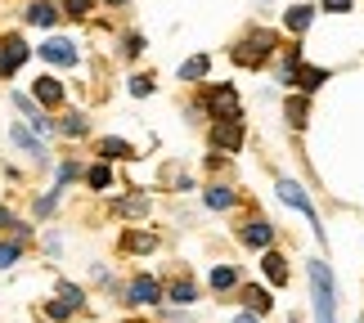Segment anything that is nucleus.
<instances>
[{"mask_svg": "<svg viewBox=\"0 0 364 323\" xmlns=\"http://www.w3.org/2000/svg\"><path fill=\"white\" fill-rule=\"evenodd\" d=\"M279 198H284L288 207H297V212H301L306 220H311V224H315V234H319V238H324V229H319V212H315V202H311V198H306V189L297 185V180H279Z\"/></svg>", "mask_w": 364, "mask_h": 323, "instance_id": "3", "label": "nucleus"}, {"mask_svg": "<svg viewBox=\"0 0 364 323\" xmlns=\"http://www.w3.org/2000/svg\"><path fill=\"white\" fill-rule=\"evenodd\" d=\"M18 251H23L18 243H0V270H9V265L18 261Z\"/></svg>", "mask_w": 364, "mask_h": 323, "instance_id": "27", "label": "nucleus"}, {"mask_svg": "<svg viewBox=\"0 0 364 323\" xmlns=\"http://www.w3.org/2000/svg\"><path fill=\"white\" fill-rule=\"evenodd\" d=\"M108 5H126V0H108Z\"/></svg>", "mask_w": 364, "mask_h": 323, "instance_id": "36", "label": "nucleus"}, {"mask_svg": "<svg viewBox=\"0 0 364 323\" xmlns=\"http://www.w3.org/2000/svg\"><path fill=\"white\" fill-rule=\"evenodd\" d=\"M86 185H90V189H108V185H113V171H108L104 162L90 166V171H86Z\"/></svg>", "mask_w": 364, "mask_h": 323, "instance_id": "21", "label": "nucleus"}, {"mask_svg": "<svg viewBox=\"0 0 364 323\" xmlns=\"http://www.w3.org/2000/svg\"><path fill=\"white\" fill-rule=\"evenodd\" d=\"M63 13H68V18H86V13H90V0H63Z\"/></svg>", "mask_w": 364, "mask_h": 323, "instance_id": "26", "label": "nucleus"}, {"mask_svg": "<svg viewBox=\"0 0 364 323\" xmlns=\"http://www.w3.org/2000/svg\"><path fill=\"white\" fill-rule=\"evenodd\" d=\"M288 121L292 126H306V99H288Z\"/></svg>", "mask_w": 364, "mask_h": 323, "instance_id": "28", "label": "nucleus"}, {"mask_svg": "<svg viewBox=\"0 0 364 323\" xmlns=\"http://www.w3.org/2000/svg\"><path fill=\"white\" fill-rule=\"evenodd\" d=\"M36 99L46 104V108H59V104H63V81L41 77V81H36Z\"/></svg>", "mask_w": 364, "mask_h": 323, "instance_id": "11", "label": "nucleus"}, {"mask_svg": "<svg viewBox=\"0 0 364 323\" xmlns=\"http://www.w3.org/2000/svg\"><path fill=\"white\" fill-rule=\"evenodd\" d=\"M122 247L126 251H153V247H158V238H153V234H126Z\"/></svg>", "mask_w": 364, "mask_h": 323, "instance_id": "20", "label": "nucleus"}, {"mask_svg": "<svg viewBox=\"0 0 364 323\" xmlns=\"http://www.w3.org/2000/svg\"><path fill=\"white\" fill-rule=\"evenodd\" d=\"M212 144L234 153V148L243 144V121H216V126H212Z\"/></svg>", "mask_w": 364, "mask_h": 323, "instance_id": "8", "label": "nucleus"}, {"mask_svg": "<svg viewBox=\"0 0 364 323\" xmlns=\"http://www.w3.org/2000/svg\"><path fill=\"white\" fill-rule=\"evenodd\" d=\"M86 117H81V112H68V117H63V135H73V139H81V135H86Z\"/></svg>", "mask_w": 364, "mask_h": 323, "instance_id": "22", "label": "nucleus"}, {"mask_svg": "<svg viewBox=\"0 0 364 323\" xmlns=\"http://www.w3.org/2000/svg\"><path fill=\"white\" fill-rule=\"evenodd\" d=\"M243 243H247V247H270V243H274V224H270V220L243 224Z\"/></svg>", "mask_w": 364, "mask_h": 323, "instance_id": "9", "label": "nucleus"}, {"mask_svg": "<svg viewBox=\"0 0 364 323\" xmlns=\"http://www.w3.org/2000/svg\"><path fill=\"white\" fill-rule=\"evenodd\" d=\"M9 139H14V144H18V148L27 153V158H36V162H46V148H41V144H36V135H32V131H27V126H9Z\"/></svg>", "mask_w": 364, "mask_h": 323, "instance_id": "10", "label": "nucleus"}, {"mask_svg": "<svg viewBox=\"0 0 364 323\" xmlns=\"http://www.w3.org/2000/svg\"><path fill=\"white\" fill-rule=\"evenodd\" d=\"M117 212L122 216H144L149 212V198H126V202H117Z\"/></svg>", "mask_w": 364, "mask_h": 323, "instance_id": "25", "label": "nucleus"}, {"mask_svg": "<svg viewBox=\"0 0 364 323\" xmlns=\"http://www.w3.org/2000/svg\"><path fill=\"white\" fill-rule=\"evenodd\" d=\"M203 77H207V54H193L180 63V81H203Z\"/></svg>", "mask_w": 364, "mask_h": 323, "instance_id": "17", "label": "nucleus"}, {"mask_svg": "<svg viewBox=\"0 0 364 323\" xmlns=\"http://www.w3.org/2000/svg\"><path fill=\"white\" fill-rule=\"evenodd\" d=\"M270 50H274V32H252V36L239 40V50H234V63L261 67L265 59H270Z\"/></svg>", "mask_w": 364, "mask_h": 323, "instance_id": "2", "label": "nucleus"}, {"mask_svg": "<svg viewBox=\"0 0 364 323\" xmlns=\"http://www.w3.org/2000/svg\"><path fill=\"white\" fill-rule=\"evenodd\" d=\"M292 81H297V86L311 94L315 86H324V81H328V72H324V67H297V77H292Z\"/></svg>", "mask_w": 364, "mask_h": 323, "instance_id": "15", "label": "nucleus"}, {"mask_svg": "<svg viewBox=\"0 0 364 323\" xmlns=\"http://www.w3.org/2000/svg\"><path fill=\"white\" fill-rule=\"evenodd\" d=\"M41 59L46 63H59V67H77V45L63 36H50L46 45H41Z\"/></svg>", "mask_w": 364, "mask_h": 323, "instance_id": "6", "label": "nucleus"}, {"mask_svg": "<svg viewBox=\"0 0 364 323\" xmlns=\"http://www.w3.org/2000/svg\"><path fill=\"white\" fill-rule=\"evenodd\" d=\"M234 323H261L257 314H234Z\"/></svg>", "mask_w": 364, "mask_h": 323, "instance_id": "35", "label": "nucleus"}, {"mask_svg": "<svg viewBox=\"0 0 364 323\" xmlns=\"http://www.w3.org/2000/svg\"><path fill=\"white\" fill-rule=\"evenodd\" d=\"M0 224H9V229H18V224H14V212H5V207H0Z\"/></svg>", "mask_w": 364, "mask_h": 323, "instance_id": "34", "label": "nucleus"}, {"mask_svg": "<svg viewBox=\"0 0 364 323\" xmlns=\"http://www.w3.org/2000/svg\"><path fill=\"white\" fill-rule=\"evenodd\" d=\"M27 23H36V27H54V23H59V9H54L50 0H32V9H27Z\"/></svg>", "mask_w": 364, "mask_h": 323, "instance_id": "13", "label": "nucleus"}, {"mask_svg": "<svg viewBox=\"0 0 364 323\" xmlns=\"http://www.w3.org/2000/svg\"><path fill=\"white\" fill-rule=\"evenodd\" d=\"M243 301H247V305H252L257 314H261V310H270V297H265L261 288H243Z\"/></svg>", "mask_w": 364, "mask_h": 323, "instance_id": "24", "label": "nucleus"}, {"mask_svg": "<svg viewBox=\"0 0 364 323\" xmlns=\"http://www.w3.org/2000/svg\"><path fill=\"white\" fill-rule=\"evenodd\" d=\"M324 9L328 13H346V9H351V0H324Z\"/></svg>", "mask_w": 364, "mask_h": 323, "instance_id": "32", "label": "nucleus"}, {"mask_svg": "<svg viewBox=\"0 0 364 323\" xmlns=\"http://www.w3.org/2000/svg\"><path fill=\"white\" fill-rule=\"evenodd\" d=\"M139 50H144V40H139V36H126V54H131V59H135Z\"/></svg>", "mask_w": 364, "mask_h": 323, "instance_id": "33", "label": "nucleus"}, {"mask_svg": "<svg viewBox=\"0 0 364 323\" xmlns=\"http://www.w3.org/2000/svg\"><path fill=\"white\" fill-rule=\"evenodd\" d=\"M68 314H73V305H68V301H50L46 305V319H68Z\"/></svg>", "mask_w": 364, "mask_h": 323, "instance_id": "29", "label": "nucleus"}, {"mask_svg": "<svg viewBox=\"0 0 364 323\" xmlns=\"http://www.w3.org/2000/svg\"><path fill=\"white\" fill-rule=\"evenodd\" d=\"M207 108L216 112V121H239V94H234V86H212L207 90Z\"/></svg>", "mask_w": 364, "mask_h": 323, "instance_id": "4", "label": "nucleus"}, {"mask_svg": "<svg viewBox=\"0 0 364 323\" xmlns=\"http://www.w3.org/2000/svg\"><path fill=\"white\" fill-rule=\"evenodd\" d=\"M131 94H135V99H144V94H153V81H149V77H135V81H131Z\"/></svg>", "mask_w": 364, "mask_h": 323, "instance_id": "30", "label": "nucleus"}, {"mask_svg": "<svg viewBox=\"0 0 364 323\" xmlns=\"http://www.w3.org/2000/svg\"><path fill=\"white\" fill-rule=\"evenodd\" d=\"M126 297H131L135 305H158L162 301V283H158V278H149V274H139V278H131Z\"/></svg>", "mask_w": 364, "mask_h": 323, "instance_id": "7", "label": "nucleus"}, {"mask_svg": "<svg viewBox=\"0 0 364 323\" xmlns=\"http://www.w3.org/2000/svg\"><path fill=\"white\" fill-rule=\"evenodd\" d=\"M234 283H239V270H234V265H216L212 270V288L216 292H230Z\"/></svg>", "mask_w": 364, "mask_h": 323, "instance_id": "18", "label": "nucleus"}, {"mask_svg": "<svg viewBox=\"0 0 364 323\" xmlns=\"http://www.w3.org/2000/svg\"><path fill=\"white\" fill-rule=\"evenodd\" d=\"M100 158H131V144H122V139H104Z\"/></svg>", "mask_w": 364, "mask_h": 323, "instance_id": "23", "label": "nucleus"}, {"mask_svg": "<svg viewBox=\"0 0 364 323\" xmlns=\"http://www.w3.org/2000/svg\"><path fill=\"white\" fill-rule=\"evenodd\" d=\"M207 207H212V212H225V207H234V189H225V185L207 189Z\"/></svg>", "mask_w": 364, "mask_h": 323, "instance_id": "19", "label": "nucleus"}, {"mask_svg": "<svg viewBox=\"0 0 364 323\" xmlns=\"http://www.w3.org/2000/svg\"><path fill=\"white\" fill-rule=\"evenodd\" d=\"M261 270H265V278H270V283H279L284 288L288 283V261L279 256V251H265V261H261Z\"/></svg>", "mask_w": 364, "mask_h": 323, "instance_id": "12", "label": "nucleus"}, {"mask_svg": "<svg viewBox=\"0 0 364 323\" xmlns=\"http://www.w3.org/2000/svg\"><path fill=\"white\" fill-rule=\"evenodd\" d=\"M166 297H171L176 305H193V301H198V288H193L189 278H176V283L166 288Z\"/></svg>", "mask_w": 364, "mask_h": 323, "instance_id": "14", "label": "nucleus"}, {"mask_svg": "<svg viewBox=\"0 0 364 323\" xmlns=\"http://www.w3.org/2000/svg\"><path fill=\"white\" fill-rule=\"evenodd\" d=\"M311 297H315V323H338V288L324 261H311Z\"/></svg>", "mask_w": 364, "mask_h": 323, "instance_id": "1", "label": "nucleus"}, {"mask_svg": "<svg viewBox=\"0 0 364 323\" xmlns=\"http://www.w3.org/2000/svg\"><path fill=\"white\" fill-rule=\"evenodd\" d=\"M311 18H315V9H311V5H292L284 23H288V32H306V27H311Z\"/></svg>", "mask_w": 364, "mask_h": 323, "instance_id": "16", "label": "nucleus"}, {"mask_svg": "<svg viewBox=\"0 0 364 323\" xmlns=\"http://www.w3.org/2000/svg\"><path fill=\"white\" fill-rule=\"evenodd\" d=\"M27 50L23 45V36H5V45H0V77H9V72H18V67L27 63Z\"/></svg>", "mask_w": 364, "mask_h": 323, "instance_id": "5", "label": "nucleus"}, {"mask_svg": "<svg viewBox=\"0 0 364 323\" xmlns=\"http://www.w3.org/2000/svg\"><path fill=\"white\" fill-rule=\"evenodd\" d=\"M59 297H63V301H68V305H73V310H77V305H81V288L63 283V288H59Z\"/></svg>", "mask_w": 364, "mask_h": 323, "instance_id": "31", "label": "nucleus"}]
</instances>
